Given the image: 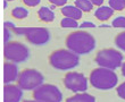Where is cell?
Here are the masks:
<instances>
[{"label": "cell", "instance_id": "obj_27", "mask_svg": "<svg viewBox=\"0 0 125 102\" xmlns=\"http://www.w3.org/2000/svg\"><path fill=\"white\" fill-rule=\"evenodd\" d=\"M90 1H91L94 6H101L102 3H104V0H90Z\"/></svg>", "mask_w": 125, "mask_h": 102}, {"label": "cell", "instance_id": "obj_30", "mask_svg": "<svg viewBox=\"0 0 125 102\" xmlns=\"http://www.w3.org/2000/svg\"><path fill=\"white\" fill-rule=\"evenodd\" d=\"M3 8H7V1L5 0V2H3Z\"/></svg>", "mask_w": 125, "mask_h": 102}, {"label": "cell", "instance_id": "obj_29", "mask_svg": "<svg viewBox=\"0 0 125 102\" xmlns=\"http://www.w3.org/2000/svg\"><path fill=\"white\" fill-rule=\"evenodd\" d=\"M24 102H42V101H38V100H26Z\"/></svg>", "mask_w": 125, "mask_h": 102}, {"label": "cell", "instance_id": "obj_4", "mask_svg": "<svg viewBox=\"0 0 125 102\" xmlns=\"http://www.w3.org/2000/svg\"><path fill=\"white\" fill-rule=\"evenodd\" d=\"M11 32L17 35H25L26 40L34 46H44L49 42L50 32L46 27H14Z\"/></svg>", "mask_w": 125, "mask_h": 102}, {"label": "cell", "instance_id": "obj_22", "mask_svg": "<svg viewBox=\"0 0 125 102\" xmlns=\"http://www.w3.org/2000/svg\"><path fill=\"white\" fill-rule=\"evenodd\" d=\"M116 92H117V94H118V96L121 99L125 100V82L122 83V84L116 89Z\"/></svg>", "mask_w": 125, "mask_h": 102}, {"label": "cell", "instance_id": "obj_12", "mask_svg": "<svg viewBox=\"0 0 125 102\" xmlns=\"http://www.w3.org/2000/svg\"><path fill=\"white\" fill-rule=\"evenodd\" d=\"M62 14L65 15V17L73 18V19H80L82 17V10L79 9L76 6H64L62 8Z\"/></svg>", "mask_w": 125, "mask_h": 102}, {"label": "cell", "instance_id": "obj_26", "mask_svg": "<svg viewBox=\"0 0 125 102\" xmlns=\"http://www.w3.org/2000/svg\"><path fill=\"white\" fill-rule=\"evenodd\" d=\"M80 27H81V28H86V27H91V28H93V27H95V25L93 23H91V22H84V23H82L81 25H80Z\"/></svg>", "mask_w": 125, "mask_h": 102}, {"label": "cell", "instance_id": "obj_3", "mask_svg": "<svg viewBox=\"0 0 125 102\" xmlns=\"http://www.w3.org/2000/svg\"><path fill=\"white\" fill-rule=\"evenodd\" d=\"M49 63L55 69L58 70H67L75 68L80 64L79 55L71 50L60 49L53 51L49 56Z\"/></svg>", "mask_w": 125, "mask_h": 102}, {"label": "cell", "instance_id": "obj_6", "mask_svg": "<svg viewBox=\"0 0 125 102\" xmlns=\"http://www.w3.org/2000/svg\"><path fill=\"white\" fill-rule=\"evenodd\" d=\"M3 56L5 59L11 63H24L29 59L30 51L25 44L17 41H10L5 43L3 48Z\"/></svg>", "mask_w": 125, "mask_h": 102}, {"label": "cell", "instance_id": "obj_21", "mask_svg": "<svg viewBox=\"0 0 125 102\" xmlns=\"http://www.w3.org/2000/svg\"><path fill=\"white\" fill-rule=\"evenodd\" d=\"M112 26L117 27V28H125V17L119 16L117 18H115V19L113 20Z\"/></svg>", "mask_w": 125, "mask_h": 102}, {"label": "cell", "instance_id": "obj_19", "mask_svg": "<svg viewBox=\"0 0 125 102\" xmlns=\"http://www.w3.org/2000/svg\"><path fill=\"white\" fill-rule=\"evenodd\" d=\"M115 44L117 46L118 49H121L122 51H125V32L118 33L115 37Z\"/></svg>", "mask_w": 125, "mask_h": 102}, {"label": "cell", "instance_id": "obj_24", "mask_svg": "<svg viewBox=\"0 0 125 102\" xmlns=\"http://www.w3.org/2000/svg\"><path fill=\"white\" fill-rule=\"evenodd\" d=\"M10 32H11V30H9V28H7V27H3V34H5V43L10 42V41H9Z\"/></svg>", "mask_w": 125, "mask_h": 102}, {"label": "cell", "instance_id": "obj_10", "mask_svg": "<svg viewBox=\"0 0 125 102\" xmlns=\"http://www.w3.org/2000/svg\"><path fill=\"white\" fill-rule=\"evenodd\" d=\"M23 98V90L13 84L3 86V102H20Z\"/></svg>", "mask_w": 125, "mask_h": 102}, {"label": "cell", "instance_id": "obj_28", "mask_svg": "<svg viewBox=\"0 0 125 102\" xmlns=\"http://www.w3.org/2000/svg\"><path fill=\"white\" fill-rule=\"evenodd\" d=\"M122 74H123V76L125 77V61L123 63V65H122Z\"/></svg>", "mask_w": 125, "mask_h": 102}, {"label": "cell", "instance_id": "obj_7", "mask_svg": "<svg viewBox=\"0 0 125 102\" xmlns=\"http://www.w3.org/2000/svg\"><path fill=\"white\" fill-rule=\"evenodd\" d=\"M43 75L39 70L36 69H24L22 73H20L18 78H17V83L22 90H35L36 87H39L40 85L43 84Z\"/></svg>", "mask_w": 125, "mask_h": 102}, {"label": "cell", "instance_id": "obj_5", "mask_svg": "<svg viewBox=\"0 0 125 102\" xmlns=\"http://www.w3.org/2000/svg\"><path fill=\"white\" fill-rule=\"evenodd\" d=\"M123 57L122 52H119L115 49H102L98 51L95 56V63L100 67L108 69H117L122 67L123 65Z\"/></svg>", "mask_w": 125, "mask_h": 102}, {"label": "cell", "instance_id": "obj_14", "mask_svg": "<svg viewBox=\"0 0 125 102\" xmlns=\"http://www.w3.org/2000/svg\"><path fill=\"white\" fill-rule=\"evenodd\" d=\"M65 102H95V99H94V96H92L91 94L82 92V93H77L75 95L68 98Z\"/></svg>", "mask_w": 125, "mask_h": 102}, {"label": "cell", "instance_id": "obj_25", "mask_svg": "<svg viewBox=\"0 0 125 102\" xmlns=\"http://www.w3.org/2000/svg\"><path fill=\"white\" fill-rule=\"evenodd\" d=\"M49 1L55 6H65L67 2V0H49Z\"/></svg>", "mask_w": 125, "mask_h": 102}, {"label": "cell", "instance_id": "obj_9", "mask_svg": "<svg viewBox=\"0 0 125 102\" xmlns=\"http://www.w3.org/2000/svg\"><path fill=\"white\" fill-rule=\"evenodd\" d=\"M64 85L73 92H85L88 89V79L83 74L76 72L67 73L64 77Z\"/></svg>", "mask_w": 125, "mask_h": 102}, {"label": "cell", "instance_id": "obj_8", "mask_svg": "<svg viewBox=\"0 0 125 102\" xmlns=\"http://www.w3.org/2000/svg\"><path fill=\"white\" fill-rule=\"evenodd\" d=\"M33 98L42 102H62V94L57 86L52 84H42L33 91Z\"/></svg>", "mask_w": 125, "mask_h": 102}, {"label": "cell", "instance_id": "obj_31", "mask_svg": "<svg viewBox=\"0 0 125 102\" xmlns=\"http://www.w3.org/2000/svg\"><path fill=\"white\" fill-rule=\"evenodd\" d=\"M6 1H13V0H6Z\"/></svg>", "mask_w": 125, "mask_h": 102}, {"label": "cell", "instance_id": "obj_11", "mask_svg": "<svg viewBox=\"0 0 125 102\" xmlns=\"http://www.w3.org/2000/svg\"><path fill=\"white\" fill-rule=\"evenodd\" d=\"M18 67L11 61H6L3 64V83L10 84L18 78Z\"/></svg>", "mask_w": 125, "mask_h": 102}, {"label": "cell", "instance_id": "obj_1", "mask_svg": "<svg viewBox=\"0 0 125 102\" xmlns=\"http://www.w3.org/2000/svg\"><path fill=\"white\" fill-rule=\"evenodd\" d=\"M67 49L75 52L76 55H86L95 48V39L88 32L76 31L69 33L66 37Z\"/></svg>", "mask_w": 125, "mask_h": 102}, {"label": "cell", "instance_id": "obj_23", "mask_svg": "<svg viewBox=\"0 0 125 102\" xmlns=\"http://www.w3.org/2000/svg\"><path fill=\"white\" fill-rule=\"evenodd\" d=\"M41 0H23V2L26 5V6H30V7H35L38 6L40 3Z\"/></svg>", "mask_w": 125, "mask_h": 102}, {"label": "cell", "instance_id": "obj_15", "mask_svg": "<svg viewBox=\"0 0 125 102\" xmlns=\"http://www.w3.org/2000/svg\"><path fill=\"white\" fill-rule=\"evenodd\" d=\"M38 16L42 22H52L55 19V14L48 7H41L38 10Z\"/></svg>", "mask_w": 125, "mask_h": 102}, {"label": "cell", "instance_id": "obj_18", "mask_svg": "<svg viewBox=\"0 0 125 102\" xmlns=\"http://www.w3.org/2000/svg\"><path fill=\"white\" fill-rule=\"evenodd\" d=\"M60 25H62V27H64V28H77V27H79L77 20L73 19V18H68V17L62 18V22H60Z\"/></svg>", "mask_w": 125, "mask_h": 102}, {"label": "cell", "instance_id": "obj_16", "mask_svg": "<svg viewBox=\"0 0 125 102\" xmlns=\"http://www.w3.org/2000/svg\"><path fill=\"white\" fill-rule=\"evenodd\" d=\"M82 11H91L93 8V3L90 0H75V5Z\"/></svg>", "mask_w": 125, "mask_h": 102}, {"label": "cell", "instance_id": "obj_2", "mask_svg": "<svg viewBox=\"0 0 125 102\" xmlns=\"http://www.w3.org/2000/svg\"><path fill=\"white\" fill-rule=\"evenodd\" d=\"M117 75L113 69L104 68V67H99V68L93 69L91 74H90V83L93 87L98 90H110L115 87L117 84Z\"/></svg>", "mask_w": 125, "mask_h": 102}, {"label": "cell", "instance_id": "obj_13", "mask_svg": "<svg viewBox=\"0 0 125 102\" xmlns=\"http://www.w3.org/2000/svg\"><path fill=\"white\" fill-rule=\"evenodd\" d=\"M113 15H114V9L106 6H100L94 13V16L97 17V19L101 20V22H105V20L109 19Z\"/></svg>", "mask_w": 125, "mask_h": 102}, {"label": "cell", "instance_id": "obj_20", "mask_svg": "<svg viewBox=\"0 0 125 102\" xmlns=\"http://www.w3.org/2000/svg\"><path fill=\"white\" fill-rule=\"evenodd\" d=\"M109 7L114 10L125 9V0H109Z\"/></svg>", "mask_w": 125, "mask_h": 102}, {"label": "cell", "instance_id": "obj_17", "mask_svg": "<svg viewBox=\"0 0 125 102\" xmlns=\"http://www.w3.org/2000/svg\"><path fill=\"white\" fill-rule=\"evenodd\" d=\"M11 15H13V17L17 18V19H23V18L27 17L29 11L25 8H23V7H16V8H14L11 10Z\"/></svg>", "mask_w": 125, "mask_h": 102}]
</instances>
